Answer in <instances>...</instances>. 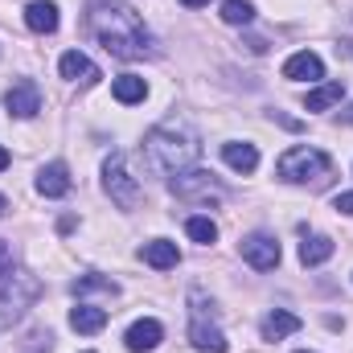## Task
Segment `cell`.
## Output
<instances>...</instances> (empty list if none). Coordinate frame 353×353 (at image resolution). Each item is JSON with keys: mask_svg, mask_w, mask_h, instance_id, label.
Returning <instances> with one entry per match:
<instances>
[{"mask_svg": "<svg viewBox=\"0 0 353 353\" xmlns=\"http://www.w3.org/2000/svg\"><path fill=\"white\" fill-rule=\"evenodd\" d=\"M144 263L157 267V271H169V267L181 263V251L169 239H152V243H144Z\"/></svg>", "mask_w": 353, "mask_h": 353, "instance_id": "2e32d148", "label": "cell"}, {"mask_svg": "<svg viewBox=\"0 0 353 353\" xmlns=\"http://www.w3.org/2000/svg\"><path fill=\"white\" fill-rule=\"evenodd\" d=\"M4 214H8V197L0 193V218H4Z\"/></svg>", "mask_w": 353, "mask_h": 353, "instance_id": "f1b7e54d", "label": "cell"}, {"mask_svg": "<svg viewBox=\"0 0 353 353\" xmlns=\"http://www.w3.org/2000/svg\"><path fill=\"white\" fill-rule=\"evenodd\" d=\"M8 161H12V157H8V148H4V144H0V173H4V169H8Z\"/></svg>", "mask_w": 353, "mask_h": 353, "instance_id": "4316f807", "label": "cell"}, {"mask_svg": "<svg viewBox=\"0 0 353 353\" xmlns=\"http://www.w3.org/2000/svg\"><path fill=\"white\" fill-rule=\"evenodd\" d=\"M58 70H62V79L83 83V87L99 83V66L90 62L87 54H79V50H66V54H62V62H58Z\"/></svg>", "mask_w": 353, "mask_h": 353, "instance_id": "30bf717a", "label": "cell"}, {"mask_svg": "<svg viewBox=\"0 0 353 353\" xmlns=\"http://www.w3.org/2000/svg\"><path fill=\"white\" fill-rule=\"evenodd\" d=\"M4 107H8V115H17V119H33L37 111H41V90L33 79H21V83H12V87L4 90Z\"/></svg>", "mask_w": 353, "mask_h": 353, "instance_id": "ba28073f", "label": "cell"}, {"mask_svg": "<svg viewBox=\"0 0 353 353\" xmlns=\"http://www.w3.org/2000/svg\"><path fill=\"white\" fill-rule=\"evenodd\" d=\"M222 21L226 25H251L255 21V4L251 0H226L222 4Z\"/></svg>", "mask_w": 353, "mask_h": 353, "instance_id": "603a6c76", "label": "cell"}, {"mask_svg": "<svg viewBox=\"0 0 353 353\" xmlns=\"http://www.w3.org/2000/svg\"><path fill=\"white\" fill-rule=\"evenodd\" d=\"M283 79H292V83H321L325 79V62L312 50H300V54H292L283 62Z\"/></svg>", "mask_w": 353, "mask_h": 353, "instance_id": "9c48e42d", "label": "cell"}, {"mask_svg": "<svg viewBox=\"0 0 353 353\" xmlns=\"http://www.w3.org/2000/svg\"><path fill=\"white\" fill-rule=\"evenodd\" d=\"M185 230H189V239H193V243H201V247L218 243V226H214L210 218H201V214H197V218H189V222H185Z\"/></svg>", "mask_w": 353, "mask_h": 353, "instance_id": "cb8c5ba5", "label": "cell"}, {"mask_svg": "<svg viewBox=\"0 0 353 353\" xmlns=\"http://www.w3.org/2000/svg\"><path fill=\"white\" fill-rule=\"evenodd\" d=\"M70 329L74 333H103L107 329V308H94V304L70 308Z\"/></svg>", "mask_w": 353, "mask_h": 353, "instance_id": "e0dca14e", "label": "cell"}, {"mask_svg": "<svg viewBox=\"0 0 353 353\" xmlns=\"http://www.w3.org/2000/svg\"><path fill=\"white\" fill-rule=\"evenodd\" d=\"M222 161L234 173H255L259 169V148L255 144H222Z\"/></svg>", "mask_w": 353, "mask_h": 353, "instance_id": "9a60e30c", "label": "cell"}, {"mask_svg": "<svg viewBox=\"0 0 353 353\" xmlns=\"http://www.w3.org/2000/svg\"><path fill=\"white\" fill-rule=\"evenodd\" d=\"M296 353H308V350H296Z\"/></svg>", "mask_w": 353, "mask_h": 353, "instance_id": "1f68e13d", "label": "cell"}, {"mask_svg": "<svg viewBox=\"0 0 353 353\" xmlns=\"http://www.w3.org/2000/svg\"><path fill=\"white\" fill-rule=\"evenodd\" d=\"M333 210H341V214H353V193H337Z\"/></svg>", "mask_w": 353, "mask_h": 353, "instance_id": "484cf974", "label": "cell"}, {"mask_svg": "<svg viewBox=\"0 0 353 353\" xmlns=\"http://www.w3.org/2000/svg\"><path fill=\"white\" fill-rule=\"evenodd\" d=\"M37 193H41V197H66V193H70V169H66L62 161L46 165V169L37 173Z\"/></svg>", "mask_w": 353, "mask_h": 353, "instance_id": "7c38bea8", "label": "cell"}, {"mask_svg": "<svg viewBox=\"0 0 353 353\" xmlns=\"http://www.w3.org/2000/svg\"><path fill=\"white\" fill-rule=\"evenodd\" d=\"M25 25H29L33 33H54V29H58V4H54V0H33V4L25 8Z\"/></svg>", "mask_w": 353, "mask_h": 353, "instance_id": "5bb4252c", "label": "cell"}, {"mask_svg": "<svg viewBox=\"0 0 353 353\" xmlns=\"http://www.w3.org/2000/svg\"><path fill=\"white\" fill-rule=\"evenodd\" d=\"M8 271H12V243L0 239V275H8Z\"/></svg>", "mask_w": 353, "mask_h": 353, "instance_id": "d4e9b609", "label": "cell"}, {"mask_svg": "<svg viewBox=\"0 0 353 353\" xmlns=\"http://www.w3.org/2000/svg\"><path fill=\"white\" fill-rule=\"evenodd\" d=\"M169 189H173L176 197H193V193H205V189H214V173H201V169H185V173H176L169 181Z\"/></svg>", "mask_w": 353, "mask_h": 353, "instance_id": "ac0fdd59", "label": "cell"}, {"mask_svg": "<svg viewBox=\"0 0 353 353\" xmlns=\"http://www.w3.org/2000/svg\"><path fill=\"white\" fill-rule=\"evenodd\" d=\"M87 29L107 54H115V58H123V62H136V58L152 54V33H148V25H144L140 12H136L132 4H123V0H94L87 8Z\"/></svg>", "mask_w": 353, "mask_h": 353, "instance_id": "6da1fadb", "label": "cell"}, {"mask_svg": "<svg viewBox=\"0 0 353 353\" xmlns=\"http://www.w3.org/2000/svg\"><path fill=\"white\" fill-rule=\"evenodd\" d=\"M275 173H279V181H288V185H312V189H325V185L333 181V161H329L321 148L296 144V148H288V152L279 157Z\"/></svg>", "mask_w": 353, "mask_h": 353, "instance_id": "3957f363", "label": "cell"}, {"mask_svg": "<svg viewBox=\"0 0 353 353\" xmlns=\"http://www.w3.org/2000/svg\"><path fill=\"white\" fill-rule=\"evenodd\" d=\"M341 94H345L341 83H321L316 90L304 94V107H308V111H329L333 103H341Z\"/></svg>", "mask_w": 353, "mask_h": 353, "instance_id": "44dd1931", "label": "cell"}, {"mask_svg": "<svg viewBox=\"0 0 353 353\" xmlns=\"http://www.w3.org/2000/svg\"><path fill=\"white\" fill-rule=\"evenodd\" d=\"M37 296H41V279L37 275H29V271L0 275V325H12Z\"/></svg>", "mask_w": 353, "mask_h": 353, "instance_id": "277c9868", "label": "cell"}, {"mask_svg": "<svg viewBox=\"0 0 353 353\" xmlns=\"http://www.w3.org/2000/svg\"><path fill=\"white\" fill-rule=\"evenodd\" d=\"M103 185H107L111 201L123 205V210H132V205L140 201V185H136V176L128 173V157H123V152H111V157H107V165H103Z\"/></svg>", "mask_w": 353, "mask_h": 353, "instance_id": "5b68a950", "label": "cell"}, {"mask_svg": "<svg viewBox=\"0 0 353 353\" xmlns=\"http://www.w3.org/2000/svg\"><path fill=\"white\" fill-rule=\"evenodd\" d=\"M300 316L296 312H288V308H275L271 316L263 321V341H283V337H292V333H300Z\"/></svg>", "mask_w": 353, "mask_h": 353, "instance_id": "4fadbf2b", "label": "cell"}, {"mask_svg": "<svg viewBox=\"0 0 353 353\" xmlns=\"http://www.w3.org/2000/svg\"><path fill=\"white\" fill-rule=\"evenodd\" d=\"M193 157H197V136L185 123H161L144 136V161L152 173L176 176L193 165Z\"/></svg>", "mask_w": 353, "mask_h": 353, "instance_id": "7a4b0ae2", "label": "cell"}, {"mask_svg": "<svg viewBox=\"0 0 353 353\" xmlns=\"http://www.w3.org/2000/svg\"><path fill=\"white\" fill-rule=\"evenodd\" d=\"M333 251H337V243L333 239H325V234H312V239H304L300 243V263L304 267H321L333 259Z\"/></svg>", "mask_w": 353, "mask_h": 353, "instance_id": "d6986e66", "label": "cell"}, {"mask_svg": "<svg viewBox=\"0 0 353 353\" xmlns=\"http://www.w3.org/2000/svg\"><path fill=\"white\" fill-rule=\"evenodd\" d=\"M70 292H74V296H87V292L115 296V292H119V283H115V279H107V275H83V279H74V283H70Z\"/></svg>", "mask_w": 353, "mask_h": 353, "instance_id": "7402d4cb", "label": "cell"}, {"mask_svg": "<svg viewBox=\"0 0 353 353\" xmlns=\"http://www.w3.org/2000/svg\"><path fill=\"white\" fill-rule=\"evenodd\" d=\"M185 8H201V4H210V0H181Z\"/></svg>", "mask_w": 353, "mask_h": 353, "instance_id": "83f0119b", "label": "cell"}, {"mask_svg": "<svg viewBox=\"0 0 353 353\" xmlns=\"http://www.w3.org/2000/svg\"><path fill=\"white\" fill-rule=\"evenodd\" d=\"M189 304H193V321H189V341H193L197 350H205V353H226L230 345H226L222 329L205 321V296H201V292H193V296H189Z\"/></svg>", "mask_w": 353, "mask_h": 353, "instance_id": "8992f818", "label": "cell"}, {"mask_svg": "<svg viewBox=\"0 0 353 353\" xmlns=\"http://www.w3.org/2000/svg\"><path fill=\"white\" fill-rule=\"evenodd\" d=\"M341 119H345V123H353V107H350V111H345V115H341Z\"/></svg>", "mask_w": 353, "mask_h": 353, "instance_id": "f546056e", "label": "cell"}, {"mask_svg": "<svg viewBox=\"0 0 353 353\" xmlns=\"http://www.w3.org/2000/svg\"><path fill=\"white\" fill-rule=\"evenodd\" d=\"M111 94H115V103L132 107V103H144V94H148V83H144V79H136V74H119V79L111 83Z\"/></svg>", "mask_w": 353, "mask_h": 353, "instance_id": "ffe728a7", "label": "cell"}, {"mask_svg": "<svg viewBox=\"0 0 353 353\" xmlns=\"http://www.w3.org/2000/svg\"><path fill=\"white\" fill-rule=\"evenodd\" d=\"M239 251H243V259L255 267V271H275V267H279V243H275V234L255 230V234L243 239Z\"/></svg>", "mask_w": 353, "mask_h": 353, "instance_id": "52a82bcc", "label": "cell"}, {"mask_svg": "<svg viewBox=\"0 0 353 353\" xmlns=\"http://www.w3.org/2000/svg\"><path fill=\"white\" fill-rule=\"evenodd\" d=\"M341 46H345V54H350V58H353V41H341Z\"/></svg>", "mask_w": 353, "mask_h": 353, "instance_id": "4dcf8cb0", "label": "cell"}, {"mask_svg": "<svg viewBox=\"0 0 353 353\" xmlns=\"http://www.w3.org/2000/svg\"><path fill=\"white\" fill-rule=\"evenodd\" d=\"M161 337H165V329H161V321H152V316H144V321H136L132 329H128V350L132 353H148L161 345Z\"/></svg>", "mask_w": 353, "mask_h": 353, "instance_id": "8fae6325", "label": "cell"}]
</instances>
